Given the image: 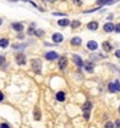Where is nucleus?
Masks as SVG:
<instances>
[{"label": "nucleus", "mask_w": 120, "mask_h": 128, "mask_svg": "<svg viewBox=\"0 0 120 128\" xmlns=\"http://www.w3.org/2000/svg\"><path fill=\"white\" fill-rule=\"evenodd\" d=\"M91 108H92V103L91 101H85L84 106H83V115H84V119L88 120L91 115Z\"/></svg>", "instance_id": "nucleus-1"}, {"label": "nucleus", "mask_w": 120, "mask_h": 128, "mask_svg": "<svg viewBox=\"0 0 120 128\" xmlns=\"http://www.w3.org/2000/svg\"><path fill=\"white\" fill-rule=\"evenodd\" d=\"M31 65H32V69L35 71L36 73H40V71H41V61H40L39 59H32Z\"/></svg>", "instance_id": "nucleus-2"}, {"label": "nucleus", "mask_w": 120, "mask_h": 128, "mask_svg": "<svg viewBox=\"0 0 120 128\" xmlns=\"http://www.w3.org/2000/svg\"><path fill=\"white\" fill-rule=\"evenodd\" d=\"M108 89H110L111 92H118V91H120V83H119V80H115L113 83L108 84Z\"/></svg>", "instance_id": "nucleus-3"}, {"label": "nucleus", "mask_w": 120, "mask_h": 128, "mask_svg": "<svg viewBox=\"0 0 120 128\" xmlns=\"http://www.w3.org/2000/svg\"><path fill=\"white\" fill-rule=\"evenodd\" d=\"M25 61H27V59H25L24 53H18V55H16V63L19 65H24Z\"/></svg>", "instance_id": "nucleus-4"}, {"label": "nucleus", "mask_w": 120, "mask_h": 128, "mask_svg": "<svg viewBox=\"0 0 120 128\" xmlns=\"http://www.w3.org/2000/svg\"><path fill=\"white\" fill-rule=\"evenodd\" d=\"M45 59L47 60H56V59H59V55L56 52H47L45 53Z\"/></svg>", "instance_id": "nucleus-5"}, {"label": "nucleus", "mask_w": 120, "mask_h": 128, "mask_svg": "<svg viewBox=\"0 0 120 128\" xmlns=\"http://www.w3.org/2000/svg\"><path fill=\"white\" fill-rule=\"evenodd\" d=\"M59 67H60V69H64V68L67 67V58H65V56L59 58Z\"/></svg>", "instance_id": "nucleus-6"}, {"label": "nucleus", "mask_w": 120, "mask_h": 128, "mask_svg": "<svg viewBox=\"0 0 120 128\" xmlns=\"http://www.w3.org/2000/svg\"><path fill=\"white\" fill-rule=\"evenodd\" d=\"M52 40L55 43H61L63 41V35H61V33H59V32L53 33V35H52Z\"/></svg>", "instance_id": "nucleus-7"}, {"label": "nucleus", "mask_w": 120, "mask_h": 128, "mask_svg": "<svg viewBox=\"0 0 120 128\" xmlns=\"http://www.w3.org/2000/svg\"><path fill=\"white\" fill-rule=\"evenodd\" d=\"M87 48H88V49H91V51L98 49V43H96V41H93V40L88 41V43H87Z\"/></svg>", "instance_id": "nucleus-8"}, {"label": "nucleus", "mask_w": 120, "mask_h": 128, "mask_svg": "<svg viewBox=\"0 0 120 128\" xmlns=\"http://www.w3.org/2000/svg\"><path fill=\"white\" fill-rule=\"evenodd\" d=\"M72 59H73V61H75V64H78V67H83V65H84L83 60L80 59V56H78V55H72Z\"/></svg>", "instance_id": "nucleus-9"}, {"label": "nucleus", "mask_w": 120, "mask_h": 128, "mask_svg": "<svg viewBox=\"0 0 120 128\" xmlns=\"http://www.w3.org/2000/svg\"><path fill=\"white\" fill-rule=\"evenodd\" d=\"M104 31L105 32H112V31H115V24H112V23L104 24Z\"/></svg>", "instance_id": "nucleus-10"}, {"label": "nucleus", "mask_w": 120, "mask_h": 128, "mask_svg": "<svg viewBox=\"0 0 120 128\" xmlns=\"http://www.w3.org/2000/svg\"><path fill=\"white\" fill-rule=\"evenodd\" d=\"M99 28V24L96 21H91V23H88V30H91V31H96Z\"/></svg>", "instance_id": "nucleus-11"}, {"label": "nucleus", "mask_w": 120, "mask_h": 128, "mask_svg": "<svg viewBox=\"0 0 120 128\" xmlns=\"http://www.w3.org/2000/svg\"><path fill=\"white\" fill-rule=\"evenodd\" d=\"M84 68H85V71H87V72H90V73L93 72V64L91 63V61H90V63L87 61V63L84 64Z\"/></svg>", "instance_id": "nucleus-12"}, {"label": "nucleus", "mask_w": 120, "mask_h": 128, "mask_svg": "<svg viewBox=\"0 0 120 128\" xmlns=\"http://www.w3.org/2000/svg\"><path fill=\"white\" fill-rule=\"evenodd\" d=\"M58 24L60 25V27H67V25H70L71 23H70L68 19H60V20L58 21Z\"/></svg>", "instance_id": "nucleus-13"}, {"label": "nucleus", "mask_w": 120, "mask_h": 128, "mask_svg": "<svg viewBox=\"0 0 120 128\" xmlns=\"http://www.w3.org/2000/svg\"><path fill=\"white\" fill-rule=\"evenodd\" d=\"M12 28L15 31H18V32H20V31H23V28H24V25L20 24V23H13L12 24Z\"/></svg>", "instance_id": "nucleus-14"}, {"label": "nucleus", "mask_w": 120, "mask_h": 128, "mask_svg": "<svg viewBox=\"0 0 120 128\" xmlns=\"http://www.w3.org/2000/svg\"><path fill=\"white\" fill-rule=\"evenodd\" d=\"M103 49L107 51V52H110V51L112 49V45H111L108 41H104V43H103Z\"/></svg>", "instance_id": "nucleus-15"}, {"label": "nucleus", "mask_w": 120, "mask_h": 128, "mask_svg": "<svg viewBox=\"0 0 120 128\" xmlns=\"http://www.w3.org/2000/svg\"><path fill=\"white\" fill-rule=\"evenodd\" d=\"M8 39H1V40H0V47L1 48H7L8 47Z\"/></svg>", "instance_id": "nucleus-16"}, {"label": "nucleus", "mask_w": 120, "mask_h": 128, "mask_svg": "<svg viewBox=\"0 0 120 128\" xmlns=\"http://www.w3.org/2000/svg\"><path fill=\"white\" fill-rule=\"evenodd\" d=\"M56 99H58L59 101H63L65 99V95H64V92H58L56 93Z\"/></svg>", "instance_id": "nucleus-17"}, {"label": "nucleus", "mask_w": 120, "mask_h": 128, "mask_svg": "<svg viewBox=\"0 0 120 128\" xmlns=\"http://www.w3.org/2000/svg\"><path fill=\"white\" fill-rule=\"evenodd\" d=\"M71 43H72V45H79V44H81V39L80 38H73L72 40H71Z\"/></svg>", "instance_id": "nucleus-18"}, {"label": "nucleus", "mask_w": 120, "mask_h": 128, "mask_svg": "<svg viewBox=\"0 0 120 128\" xmlns=\"http://www.w3.org/2000/svg\"><path fill=\"white\" fill-rule=\"evenodd\" d=\"M33 116H35V120H40V109L39 108H35V112H33Z\"/></svg>", "instance_id": "nucleus-19"}, {"label": "nucleus", "mask_w": 120, "mask_h": 128, "mask_svg": "<svg viewBox=\"0 0 120 128\" xmlns=\"http://www.w3.org/2000/svg\"><path fill=\"white\" fill-rule=\"evenodd\" d=\"M79 25H80V23L78 20H73L72 23H71V27H72V28H78Z\"/></svg>", "instance_id": "nucleus-20"}, {"label": "nucleus", "mask_w": 120, "mask_h": 128, "mask_svg": "<svg viewBox=\"0 0 120 128\" xmlns=\"http://www.w3.org/2000/svg\"><path fill=\"white\" fill-rule=\"evenodd\" d=\"M104 128H113V124L111 123V121H107V123H105V126H104Z\"/></svg>", "instance_id": "nucleus-21"}, {"label": "nucleus", "mask_w": 120, "mask_h": 128, "mask_svg": "<svg viewBox=\"0 0 120 128\" xmlns=\"http://www.w3.org/2000/svg\"><path fill=\"white\" fill-rule=\"evenodd\" d=\"M0 128H10V126L7 123H3V124H0Z\"/></svg>", "instance_id": "nucleus-22"}, {"label": "nucleus", "mask_w": 120, "mask_h": 128, "mask_svg": "<svg viewBox=\"0 0 120 128\" xmlns=\"http://www.w3.org/2000/svg\"><path fill=\"white\" fill-rule=\"evenodd\" d=\"M115 31L118 33H120V24H118V25H115Z\"/></svg>", "instance_id": "nucleus-23"}, {"label": "nucleus", "mask_w": 120, "mask_h": 128, "mask_svg": "<svg viewBox=\"0 0 120 128\" xmlns=\"http://www.w3.org/2000/svg\"><path fill=\"white\" fill-rule=\"evenodd\" d=\"M3 99H4V95H3V92L0 91V101H3Z\"/></svg>", "instance_id": "nucleus-24"}, {"label": "nucleus", "mask_w": 120, "mask_h": 128, "mask_svg": "<svg viewBox=\"0 0 120 128\" xmlns=\"http://www.w3.org/2000/svg\"><path fill=\"white\" fill-rule=\"evenodd\" d=\"M116 58H119V59H120V49L116 51Z\"/></svg>", "instance_id": "nucleus-25"}, {"label": "nucleus", "mask_w": 120, "mask_h": 128, "mask_svg": "<svg viewBox=\"0 0 120 128\" xmlns=\"http://www.w3.org/2000/svg\"><path fill=\"white\" fill-rule=\"evenodd\" d=\"M3 61H4V58H3V56H1V55H0V65H1V64H3Z\"/></svg>", "instance_id": "nucleus-26"}, {"label": "nucleus", "mask_w": 120, "mask_h": 128, "mask_svg": "<svg viewBox=\"0 0 120 128\" xmlns=\"http://www.w3.org/2000/svg\"><path fill=\"white\" fill-rule=\"evenodd\" d=\"M116 128H120V120H116Z\"/></svg>", "instance_id": "nucleus-27"}, {"label": "nucleus", "mask_w": 120, "mask_h": 128, "mask_svg": "<svg viewBox=\"0 0 120 128\" xmlns=\"http://www.w3.org/2000/svg\"><path fill=\"white\" fill-rule=\"evenodd\" d=\"M18 38H19V39H23V38H24V35H21V33H19V35H18Z\"/></svg>", "instance_id": "nucleus-28"}, {"label": "nucleus", "mask_w": 120, "mask_h": 128, "mask_svg": "<svg viewBox=\"0 0 120 128\" xmlns=\"http://www.w3.org/2000/svg\"><path fill=\"white\" fill-rule=\"evenodd\" d=\"M0 24H1V19H0Z\"/></svg>", "instance_id": "nucleus-29"}, {"label": "nucleus", "mask_w": 120, "mask_h": 128, "mask_svg": "<svg viewBox=\"0 0 120 128\" xmlns=\"http://www.w3.org/2000/svg\"><path fill=\"white\" fill-rule=\"evenodd\" d=\"M119 112H120V107H119Z\"/></svg>", "instance_id": "nucleus-30"}]
</instances>
